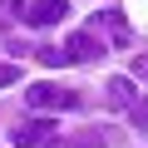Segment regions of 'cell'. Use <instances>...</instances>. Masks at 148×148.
I'll return each mask as SVG.
<instances>
[{"label":"cell","mask_w":148,"mask_h":148,"mask_svg":"<svg viewBox=\"0 0 148 148\" xmlns=\"http://www.w3.org/2000/svg\"><path fill=\"white\" fill-rule=\"evenodd\" d=\"M15 79H20V69H15V64H5V59H0V89H5V84H15Z\"/></svg>","instance_id":"cell-10"},{"label":"cell","mask_w":148,"mask_h":148,"mask_svg":"<svg viewBox=\"0 0 148 148\" xmlns=\"http://www.w3.org/2000/svg\"><path fill=\"white\" fill-rule=\"evenodd\" d=\"M99 20L109 25V40H114V45H128V25H123V15H119V10H104Z\"/></svg>","instance_id":"cell-6"},{"label":"cell","mask_w":148,"mask_h":148,"mask_svg":"<svg viewBox=\"0 0 148 148\" xmlns=\"http://www.w3.org/2000/svg\"><path fill=\"white\" fill-rule=\"evenodd\" d=\"M15 143H20V148H54V143H59V123H54V119H25V123L15 128Z\"/></svg>","instance_id":"cell-2"},{"label":"cell","mask_w":148,"mask_h":148,"mask_svg":"<svg viewBox=\"0 0 148 148\" xmlns=\"http://www.w3.org/2000/svg\"><path fill=\"white\" fill-rule=\"evenodd\" d=\"M64 64H84V59H94V54H104V40L94 35V30H74L69 40H64Z\"/></svg>","instance_id":"cell-3"},{"label":"cell","mask_w":148,"mask_h":148,"mask_svg":"<svg viewBox=\"0 0 148 148\" xmlns=\"http://www.w3.org/2000/svg\"><path fill=\"white\" fill-rule=\"evenodd\" d=\"M133 79H148V54H133Z\"/></svg>","instance_id":"cell-11"},{"label":"cell","mask_w":148,"mask_h":148,"mask_svg":"<svg viewBox=\"0 0 148 148\" xmlns=\"http://www.w3.org/2000/svg\"><path fill=\"white\" fill-rule=\"evenodd\" d=\"M128 119H133L138 133H148V99H143V104H128Z\"/></svg>","instance_id":"cell-8"},{"label":"cell","mask_w":148,"mask_h":148,"mask_svg":"<svg viewBox=\"0 0 148 148\" xmlns=\"http://www.w3.org/2000/svg\"><path fill=\"white\" fill-rule=\"evenodd\" d=\"M69 148H104V133L99 128H84L79 138H69Z\"/></svg>","instance_id":"cell-7"},{"label":"cell","mask_w":148,"mask_h":148,"mask_svg":"<svg viewBox=\"0 0 148 148\" xmlns=\"http://www.w3.org/2000/svg\"><path fill=\"white\" fill-rule=\"evenodd\" d=\"M69 15V0H30L25 5V20L30 25H59Z\"/></svg>","instance_id":"cell-4"},{"label":"cell","mask_w":148,"mask_h":148,"mask_svg":"<svg viewBox=\"0 0 148 148\" xmlns=\"http://www.w3.org/2000/svg\"><path fill=\"white\" fill-rule=\"evenodd\" d=\"M25 104H30L35 114H59V109H79V94H74V89H59V84H49V79H40V84H30Z\"/></svg>","instance_id":"cell-1"},{"label":"cell","mask_w":148,"mask_h":148,"mask_svg":"<svg viewBox=\"0 0 148 148\" xmlns=\"http://www.w3.org/2000/svg\"><path fill=\"white\" fill-rule=\"evenodd\" d=\"M104 94H109V104H114V109H128V104H133V84H128V79H109V84H104Z\"/></svg>","instance_id":"cell-5"},{"label":"cell","mask_w":148,"mask_h":148,"mask_svg":"<svg viewBox=\"0 0 148 148\" xmlns=\"http://www.w3.org/2000/svg\"><path fill=\"white\" fill-rule=\"evenodd\" d=\"M35 54H40V64H49V69H54V64H64V54H59L54 45H45V49H35Z\"/></svg>","instance_id":"cell-9"}]
</instances>
